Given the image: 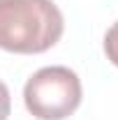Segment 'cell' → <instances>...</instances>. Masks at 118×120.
Wrapping results in <instances>:
<instances>
[{
  "label": "cell",
  "instance_id": "cell-1",
  "mask_svg": "<svg viewBox=\"0 0 118 120\" xmlns=\"http://www.w3.org/2000/svg\"><path fill=\"white\" fill-rule=\"evenodd\" d=\"M65 19L53 0H0V49L21 56L56 46Z\"/></svg>",
  "mask_w": 118,
  "mask_h": 120
},
{
  "label": "cell",
  "instance_id": "cell-2",
  "mask_svg": "<svg viewBox=\"0 0 118 120\" xmlns=\"http://www.w3.org/2000/svg\"><path fill=\"white\" fill-rule=\"evenodd\" d=\"M81 79L65 65L37 69L23 86V104L37 120H67L81 106Z\"/></svg>",
  "mask_w": 118,
  "mask_h": 120
},
{
  "label": "cell",
  "instance_id": "cell-3",
  "mask_svg": "<svg viewBox=\"0 0 118 120\" xmlns=\"http://www.w3.org/2000/svg\"><path fill=\"white\" fill-rule=\"evenodd\" d=\"M104 53H106V60L118 67V21L104 35Z\"/></svg>",
  "mask_w": 118,
  "mask_h": 120
},
{
  "label": "cell",
  "instance_id": "cell-4",
  "mask_svg": "<svg viewBox=\"0 0 118 120\" xmlns=\"http://www.w3.org/2000/svg\"><path fill=\"white\" fill-rule=\"evenodd\" d=\"M12 113V97L9 88L5 86V81H0V120H7Z\"/></svg>",
  "mask_w": 118,
  "mask_h": 120
}]
</instances>
